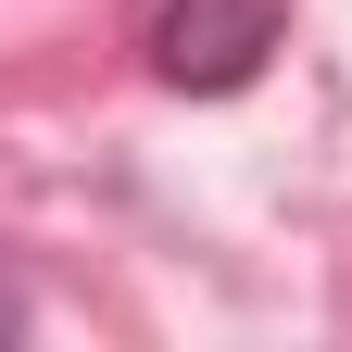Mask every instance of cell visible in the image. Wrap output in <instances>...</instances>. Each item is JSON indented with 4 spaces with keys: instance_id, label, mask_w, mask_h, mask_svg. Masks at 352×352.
<instances>
[{
    "instance_id": "obj_2",
    "label": "cell",
    "mask_w": 352,
    "mask_h": 352,
    "mask_svg": "<svg viewBox=\"0 0 352 352\" xmlns=\"http://www.w3.org/2000/svg\"><path fill=\"white\" fill-rule=\"evenodd\" d=\"M13 327H25V302H13V277H0V340H13Z\"/></svg>"
},
{
    "instance_id": "obj_1",
    "label": "cell",
    "mask_w": 352,
    "mask_h": 352,
    "mask_svg": "<svg viewBox=\"0 0 352 352\" xmlns=\"http://www.w3.org/2000/svg\"><path fill=\"white\" fill-rule=\"evenodd\" d=\"M277 25H289V0H164L151 13V76L164 88H252L264 51H277Z\"/></svg>"
}]
</instances>
